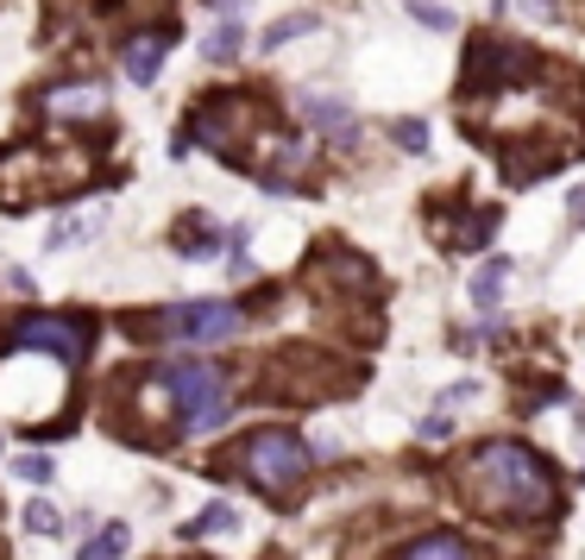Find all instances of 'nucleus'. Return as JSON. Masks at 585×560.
<instances>
[{"label":"nucleus","instance_id":"obj_1","mask_svg":"<svg viewBox=\"0 0 585 560\" xmlns=\"http://www.w3.org/2000/svg\"><path fill=\"white\" fill-rule=\"evenodd\" d=\"M460 498L491 522H542L554 517L561 485L542 454H528L523 441H485L460 466Z\"/></svg>","mask_w":585,"mask_h":560},{"label":"nucleus","instance_id":"obj_2","mask_svg":"<svg viewBox=\"0 0 585 560\" xmlns=\"http://www.w3.org/2000/svg\"><path fill=\"white\" fill-rule=\"evenodd\" d=\"M265 101L258 95H208V101H195V114H189V133L176 139V152H189V145H208L215 157H227V164H246V139L265 133Z\"/></svg>","mask_w":585,"mask_h":560},{"label":"nucleus","instance_id":"obj_3","mask_svg":"<svg viewBox=\"0 0 585 560\" xmlns=\"http://www.w3.org/2000/svg\"><path fill=\"white\" fill-rule=\"evenodd\" d=\"M227 466L246 472L271 503H290L296 491H302V479H309V447L296 441L290 428H258V435H246V441L227 454Z\"/></svg>","mask_w":585,"mask_h":560},{"label":"nucleus","instance_id":"obj_4","mask_svg":"<svg viewBox=\"0 0 585 560\" xmlns=\"http://www.w3.org/2000/svg\"><path fill=\"white\" fill-rule=\"evenodd\" d=\"M126 334H133V340L220 347V340H234V334H239V309H234V303L202 296V303H176V309H157V315H133V322H126Z\"/></svg>","mask_w":585,"mask_h":560},{"label":"nucleus","instance_id":"obj_5","mask_svg":"<svg viewBox=\"0 0 585 560\" xmlns=\"http://www.w3.org/2000/svg\"><path fill=\"white\" fill-rule=\"evenodd\" d=\"M164 378V390H171V404L183 409V428H220L227 422V404H234V378L220 366H202V359H189V366H164L157 371Z\"/></svg>","mask_w":585,"mask_h":560},{"label":"nucleus","instance_id":"obj_6","mask_svg":"<svg viewBox=\"0 0 585 560\" xmlns=\"http://www.w3.org/2000/svg\"><path fill=\"white\" fill-rule=\"evenodd\" d=\"M13 347H32V353H51L63 366H82L89 347H95V322L89 315H25L13 328Z\"/></svg>","mask_w":585,"mask_h":560},{"label":"nucleus","instance_id":"obj_7","mask_svg":"<svg viewBox=\"0 0 585 560\" xmlns=\"http://www.w3.org/2000/svg\"><path fill=\"white\" fill-rule=\"evenodd\" d=\"M542 77V58L523 51V44H504V39H479L466 58V89H523V82Z\"/></svg>","mask_w":585,"mask_h":560},{"label":"nucleus","instance_id":"obj_8","mask_svg":"<svg viewBox=\"0 0 585 560\" xmlns=\"http://www.w3.org/2000/svg\"><path fill=\"white\" fill-rule=\"evenodd\" d=\"M39 114L44 120H95L107 114V89L95 77H76V82H51L39 95Z\"/></svg>","mask_w":585,"mask_h":560},{"label":"nucleus","instance_id":"obj_9","mask_svg":"<svg viewBox=\"0 0 585 560\" xmlns=\"http://www.w3.org/2000/svg\"><path fill=\"white\" fill-rule=\"evenodd\" d=\"M171 26H157V32H138V39H126V51H120V70L133 82H152L157 77V63H164V51H171Z\"/></svg>","mask_w":585,"mask_h":560},{"label":"nucleus","instance_id":"obj_10","mask_svg":"<svg viewBox=\"0 0 585 560\" xmlns=\"http://www.w3.org/2000/svg\"><path fill=\"white\" fill-rule=\"evenodd\" d=\"M321 265H333V271H321L328 284H340V291H378V277H371V258H352V252H328Z\"/></svg>","mask_w":585,"mask_h":560},{"label":"nucleus","instance_id":"obj_11","mask_svg":"<svg viewBox=\"0 0 585 560\" xmlns=\"http://www.w3.org/2000/svg\"><path fill=\"white\" fill-rule=\"evenodd\" d=\"M302 108H309V120H315V126H321V133L333 139V145H352V139H359V126H352V114L340 108V101H321V95H309Z\"/></svg>","mask_w":585,"mask_h":560},{"label":"nucleus","instance_id":"obj_12","mask_svg":"<svg viewBox=\"0 0 585 560\" xmlns=\"http://www.w3.org/2000/svg\"><path fill=\"white\" fill-rule=\"evenodd\" d=\"M397 560H479V554L466 548V536H448V529H441V536H422V541H410V548H403Z\"/></svg>","mask_w":585,"mask_h":560},{"label":"nucleus","instance_id":"obj_13","mask_svg":"<svg viewBox=\"0 0 585 560\" xmlns=\"http://www.w3.org/2000/svg\"><path fill=\"white\" fill-rule=\"evenodd\" d=\"M133 548V529L126 522H107V529H95V536L82 541V560H120Z\"/></svg>","mask_w":585,"mask_h":560},{"label":"nucleus","instance_id":"obj_14","mask_svg":"<svg viewBox=\"0 0 585 560\" xmlns=\"http://www.w3.org/2000/svg\"><path fill=\"white\" fill-rule=\"evenodd\" d=\"M220 246V233L208 227V214H183V227H176V252H195V258H202V252H215Z\"/></svg>","mask_w":585,"mask_h":560},{"label":"nucleus","instance_id":"obj_15","mask_svg":"<svg viewBox=\"0 0 585 560\" xmlns=\"http://www.w3.org/2000/svg\"><path fill=\"white\" fill-rule=\"evenodd\" d=\"M234 522H239L234 503H208V510H202L195 522H183V536H189V541H202V536H227Z\"/></svg>","mask_w":585,"mask_h":560},{"label":"nucleus","instance_id":"obj_16","mask_svg":"<svg viewBox=\"0 0 585 560\" xmlns=\"http://www.w3.org/2000/svg\"><path fill=\"white\" fill-rule=\"evenodd\" d=\"M239 44H246V32H239V20H227V26H215V32H208V44H202V51H208L215 63H227Z\"/></svg>","mask_w":585,"mask_h":560},{"label":"nucleus","instance_id":"obj_17","mask_svg":"<svg viewBox=\"0 0 585 560\" xmlns=\"http://www.w3.org/2000/svg\"><path fill=\"white\" fill-rule=\"evenodd\" d=\"M25 529H32V536H58L63 517H58V510H51L44 498H32V503H25Z\"/></svg>","mask_w":585,"mask_h":560},{"label":"nucleus","instance_id":"obj_18","mask_svg":"<svg viewBox=\"0 0 585 560\" xmlns=\"http://www.w3.org/2000/svg\"><path fill=\"white\" fill-rule=\"evenodd\" d=\"M309 13H290V20H277L271 32H265V51H277V44H290V39H302V32H309Z\"/></svg>","mask_w":585,"mask_h":560},{"label":"nucleus","instance_id":"obj_19","mask_svg":"<svg viewBox=\"0 0 585 560\" xmlns=\"http://www.w3.org/2000/svg\"><path fill=\"white\" fill-rule=\"evenodd\" d=\"M504 271H510V265H485V271H479V284H472V303H485V309H491V303H497V291H504Z\"/></svg>","mask_w":585,"mask_h":560},{"label":"nucleus","instance_id":"obj_20","mask_svg":"<svg viewBox=\"0 0 585 560\" xmlns=\"http://www.w3.org/2000/svg\"><path fill=\"white\" fill-rule=\"evenodd\" d=\"M13 472H20V479H32V485H51V479H58V466L44 460V454H20V460H13Z\"/></svg>","mask_w":585,"mask_h":560},{"label":"nucleus","instance_id":"obj_21","mask_svg":"<svg viewBox=\"0 0 585 560\" xmlns=\"http://www.w3.org/2000/svg\"><path fill=\"white\" fill-rule=\"evenodd\" d=\"M410 13L422 26H434V32H448V26H453V13H448V7H434V0H410Z\"/></svg>","mask_w":585,"mask_h":560},{"label":"nucleus","instance_id":"obj_22","mask_svg":"<svg viewBox=\"0 0 585 560\" xmlns=\"http://www.w3.org/2000/svg\"><path fill=\"white\" fill-rule=\"evenodd\" d=\"M95 227H101L95 214H76L70 227H58V233H51V246H70V240H82V233H95Z\"/></svg>","mask_w":585,"mask_h":560},{"label":"nucleus","instance_id":"obj_23","mask_svg":"<svg viewBox=\"0 0 585 560\" xmlns=\"http://www.w3.org/2000/svg\"><path fill=\"white\" fill-rule=\"evenodd\" d=\"M397 145L422 152V145H429V126H422V120H403V126H397Z\"/></svg>","mask_w":585,"mask_h":560},{"label":"nucleus","instance_id":"obj_24","mask_svg":"<svg viewBox=\"0 0 585 560\" xmlns=\"http://www.w3.org/2000/svg\"><path fill=\"white\" fill-rule=\"evenodd\" d=\"M453 435V422H448V409H434L429 422H422V441H448Z\"/></svg>","mask_w":585,"mask_h":560},{"label":"nucleus","instance_id":"obj_25","mask_svg":"<svg viewBox=\"0 0 585 560\" xmlns=\"http://www.w3.org/2000/svg\"><path fill=\"white\" fill-rule=\"evenodd\" d=\"M566 214H573V221H579V227H585V190L573 195V202H566Z\"/></svg>","mask_w":585,"mask_h":560}]
</instances>
